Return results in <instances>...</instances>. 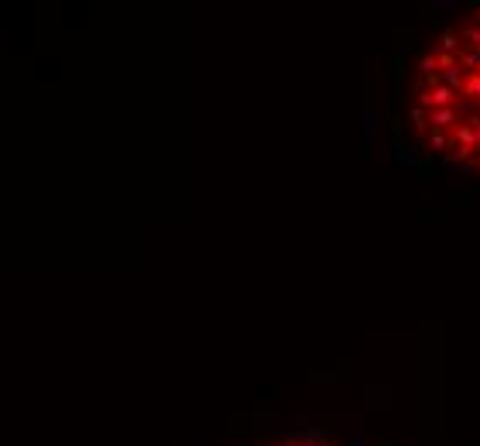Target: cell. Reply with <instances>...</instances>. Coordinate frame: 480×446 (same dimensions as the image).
I'll use <instances>...</instances> for the list:
<instances>
[{
    "label": "cell",
    "instance_id": "obj_1",
    "mask_svg": "<svg viewBox=\"0 0 480 446\" xmlns=\"http://www.w3.org/2000/svg\"><path fill=\"white\" fill-rule=\"evenodd\" d=\"M405 120L429 161L480 179V4L419 52Z\"/></svg>",
    "mask_w": 480,
    "mask_h": 446
},
{
    "label": "cell",
    "instance_id": "obj_2",
    "mask_svg": "<svg viewBox=\"0 0 480 446\" xmlns=\"http://www.w3.org/2000/svg\"><path fill=\"white\" fill-rule=\"evenodd\" d=\"M278 446H360V440L336 443V440H329V436L320 433V429H305V433H289V436H282V443Z\"/></svg>",
    "mask_w": 480,
    "mask_h": 446
}]
</instances>
